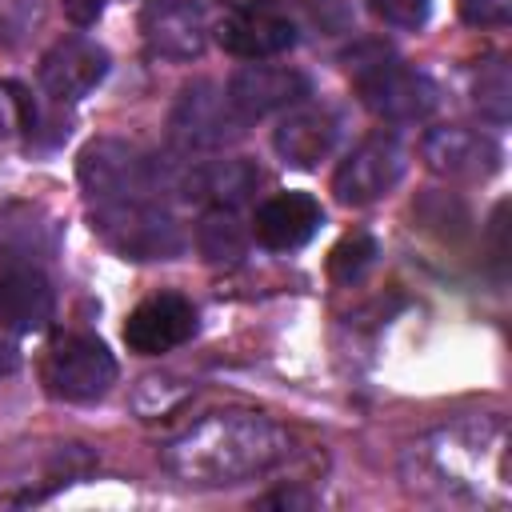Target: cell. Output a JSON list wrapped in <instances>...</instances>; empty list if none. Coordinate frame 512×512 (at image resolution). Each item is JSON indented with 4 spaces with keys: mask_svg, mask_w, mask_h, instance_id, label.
<instances>
[{
    "mask_svg": "<svg viewBox=\"0 0 512 512\" xmlns=\"http://www.w3.org/2000/svg\"><path fill=\"white\" fill-rule=\"evenodd\" d=\"M144 40L156 56L168 60H192L204 48V8L196 0H152L144 8Z\"/></svg>",
    "mask_w": 512,
    "mask_h": 512,
    "instance_id": "obj_14",
    "label": "cell"
},
{
    "mask_svg": "<svg viewBox=\"0 0 512 512\" xmlns=\"http://www.w3.org/2000/svg\"><path fill=\"white\" fill-rule=\"evenodd\" d=\"M508 96H512L508 68L500 60L480 64V76H476V104H480V112H488L492 120H508Z\"/></svg>",
    "mask_w": 512,
    "mask_h": 512,
    "instance_id": "obj_21",
    "label": "cell"
},
{
    "mask_svg": "<svg viewBox=\"0 0 512 512\" xmlns=\"http://www.w3.org/2000/svg\"><path fill=\"white\" fill-rule=\"evenodd\" d=\"M56 316V292L32 260L0 268V324L12 332H44Z\"/></svg>",
    "mask_w": 512,
    "mask_h": 512,
    "instance_id": "obj_13",
    "label": "cell"
},
{
    "mask_svg": "<svg viewBox=\"0 0 512 512\" xmlns=\"http://www.w3.org/2000/svg\"><path fill=\"white\" fill-rule=\"evenodd\" d=\"M244 116L232 108L228 92H220L212 80H192L180 88L176 104H172V116H168V128H172V140L180 148H196V152H212V148H224L232 144L240 132H244Z\"/></svg>",
    "mask_w": 512,
    "mask_h": 512,
    "instance_id": "obj_6",
    "label": "cell"
},
{
    "mask_svg": "<svg viewBox=\"0 0 512 512\" xmlns=\"http://www.w3.org/2000/svg\"><path fill=\"white\" fill-rule=\"evenodd\" d=\"M292 456V436L256 412H212L172 436L160 452L164 468L184 484H240L268 476Z\"/></svg>",
    "mask_w": 512,
    "mask_h": 512,
    "instance_id": "obj_1",
    "label": "cell"
},
{
    "mask_svg": "<svg viewBox=\"0 0 512 512\" xmlns=\"http://www.w3.org/2000/svg\"><path fill=\"white\" fill-rule=\"evenodd\" d=\"M76 176L88 200L96 204H124V200H148L160 188V164L140 152L128 140L116 136H100L92 144H84L80 160H76Z\"/></svg>",
    "mask_w": 512,
    "mask_h": 512,
    "instance_id": "obj_3",
    "label": "cell"
},
{
    "mask_svg": "<svg viewBox=\"0 0 512 512\" xmlns=\"http://www.w3.org/2000/svg\"><path fill=\"white\" fill-rule=\"evenodd\" d=\"M420 156L436 176H448V180H476V176L484 180L500 164L496 140L476 128H464V124L432 128L420 144Z\"/></svg>",
    "mask_w": 512,
    "mask_h": 512,
    "instance_id": "obj_12",
    "label": "cell"
},
{
    "mask_svg": "<svg viewBox=\"0 0 512 512\" xmlns=\"http://www.w3.org/2000/svg\"><path fill=\"white\" fill-rule=\"evenodd\" d=\"M16 364H20V356H16V348H12V344H0V376H8V372H16Z\"/></svg>",
    "mask_w": 512,
    "mask_h": 512,
    "instance_id": "obj_27",
    "label": "cell"
},
{
    "mask_svg": "<svg viewBox=\"0 0 512 512\" xmlns=\"http://www.w3.org/2000/svg\"><path fill=\"white\" fill-rule=\"evenodd\" d=\"M260 184L256 164L248 160H208V164H192L180 172V196L192 204H208V208H236L244 204Z\"/></svg>",
    "mask_w": 512,
    "mask_h": 512,
    "instance_id": "obj_16",
    "label": "cell"
},
{
    "mask_svg": "<svg viewBox=\"0 0 512 512\" xmlns=\"http://www.w3.org/2000/svg\"><path fill=\"white\" fill-rule=\"evenodd\" d=\"M368 4L392 28H420L428 20V0H368Z\"/></svg>",
    "mask_w": 512,
    "mask_h": 512,
    "instance_id": "obj_22",
    "label": "cell"
},
{
    "mask_svg": "<svg viewBox=\"0 0 512 512\" xmlns=\"http://www.w3.org/2000/svg\"><path fill=\"white\" fill-rule=\"evenodd\" d=\"M308 504H312V500L300 496V492H272V496L260 500V508H308Z\"/></svg>",
    "mask_w": 512,
    "mask_h": 512,
    "instance_id": "obj_25",
    "label": "cell"
},
{
    "mask_svg": "<svg viewBox=\"0 0 512 512\" xmlns=\"http://www.w3.org/2000/svg\"><path fill=\"white\" fill-rule=\"evenodd\" d=\"M324 212L308 192H280L256 208V240L272 252L300 248L316 236Z\"/></svg>",
    "mask_w": 512,
    "mask_h": 512,
    "instance_id": "obj_17",
    "label": "cell"
},
{
    "mask_svg": "<svg viewBox=\"0 0 512 512\" xmlns=\"http://www.w3.org/2000/svg\"><path fill=\"white\" fill-rule=\"evenodd\" d=\"M196 248L212 264H236L248 248V232L232 208H208L204 220L196 224Z\"/></svg>",
    "mask_w": 512,
    "mask_h": 512,
    "instance_id": "obj_19",
    "label": "cell"
},
{
    "mask_svg": "<svg viewBox=\"0 0 512 512\" xmlns=\"http://www.w3.org/2000/svg\"><path fill=\"white\" fill-rule=\"evenodd\" d=\"M404 164H408L404 144L392 132H372L340 160V168L332 176V192L340 204H352V208L372 204L400 184Z\"/></svg>",
    "mask_w": 512,
    "mask_h": 512,
    "instance_id": "obj_7",
    "label": "cell"
},
{
    "mask_svg": "<svg viewBox=\"0 0 512 512\" xmlns=\"http://www.w3.org/2000/svg\"><path fill=\"white\" fill-rule=\"evenodd\" d=\"M196 332V308L176 296V292H160L148 296L144 304H136L124 320V344L140 356H160L180 348L188 336Z\"/></svg>",
    "mask_w": 512,
    "mask_h": 512,
    "instance_id": "obj_10",
    "label": "cell"
},
{
    "mask_svg": "<svg viewBox=\"0 0 512 512\" xmlns=\"http://www.w3.org/2000/svg\"><path fill=\"white\" fill-rule=\"evenodd\" d=\"M8 108H12V96H8V84H0V136L12 128V112Z\"/></svg>",
    "mask_w": 512,
    "mask_h": 512,
    "instance_id": "obj_26",
    "label": "cell"
},
{
    "mask_svg": "<svg viewBox=\"0 0 512 512\" xmlns=\"http://www.w3.org/2000/svg\"><path fill=\"white\" fill-rule=\"evenodd\" d=\"M336 136H340V120L328 108H292L276 124L272 148L292 168H316L320 160L332 156Z\"/></svg>",
    "mask_w": 512,
    "mask_h": 512,
    "instance_id": "obj_15",
    "label": "cell"
},
{
    "mask_svg": "<svg viewBox=\"0 0 512 512\" xmlns=\"http://www.w3.org/2000/svg\"><path fill=\"white\" fill-rule=\"evenodd\" d=\"M60 8H64V16H68L72 24L88 28V24H96V20H100L104 0H60Z\"/></svg>",
    "mask_w": 512,
    "mask_h": 512,
    "instance_id": "obj_24",
    "label": "cell"
},
{
    "mask_svg": "<svg viewBox=\"0 0 512 512\" xmlns=\"http://www.w3.org/2000/svg\"><path fill=\"white\" fill-rule=\"evenodd\" d=\"M48 244H52V232L36 208H28V204H4L0 208V256L32 260V256L48 252Z\"/></svg>",
    "mask_w": 512,
    "mask_h": 512,
    "instance_id": "obj_18",
    "label": "cell"
},
{
    "mask_svg": "<svg viewBox=\"0 0 512 512\" xmlns=\"http://www.w3.org/2000/svg\"><path fill=\"white\" fill-rule=\"evenodd\" d=\"M108 72V52L88 40V36H64L56 40L44 60H40V88L60 100V104H72V100H84Z\"/></svg>",
    "mask_w": 512,
    "mask_h": 512,
    "instance_id": "obj_9",
    "label": "cell"
},
{
    "mask_svg": "<svg viewBox=\"0 0 512 512\" xmlns=\"http://www.w3.org/2000/svg\"><path fill=\"white\" fill-rule=\"evenodd\" d=\"M216 40L240 60H272L296 44V24L272 4H244L220 20Z\"/></svg>",
    "mask_w": 512,
    "mask_h": 512,
    "instance_id": "obj_8",
    "label": "cell"
},
{
    "mask_svg": "<svg viewBox=\"0 0 512 512\" xmlns=\"http://www.w3.org/2000/svg\"><path fill=\"white\" fill-rule=\"evenodd\" d=\"M372 256H376V240H372L368 232H352V236H344V240L332 248V256H328V276H332L336 284H352V280H360V272L372 264Z\"/></svg>",
    "mask_w": 512,
    "mask_h": 512,
    "instance_id": "obj_20",
    "label": "cell"
},
{
    "mask_svg": "<svg viewBox=\"0 0 512 512\" xmlns=\"http://www.w3.org/2000/svg\"><path fill=\"white\" fill-rule=\"evenodd\" d=\"M348 76H352L364 108L392 124L424 120L440 104V92L424 72L400 64L396 56H388L380 48H360L356 56H348Z\"/></svg>",
    "mask_w": 512,
    "mask_h": 512,
    "instance_id": "obj_2",
    "label": "cell"
},
{
    "mask_svg": "<svg viewBox=\"0 0 512 512\" xmlns=\"http://www.w3.org/2000/svg\"><path fill=\"white\" fill-rule=\"evenodd\" d=\"M92 232L120 252L124 260H172L184 252L180 224L152 208L148 200H124V204H96Z\"/></svg>",
    "mask_w": 512,
    "mask_h": 512,
    "instance_id": "obj_4",
    "label": "cell"
},
{
    "mask_svg": "<svg viewBox=\"0 0 512 512\" xmlns=\"http://www.w3.org/2000/svg\"><path fill=\"white\" fill-rule=\"evenodd\" d=\"M460 16L476 28H500L512 16V0H460Z\"/></svg>",
    "mask_w": 512,
    "mask_h": 512,
    "instance_id": "obj_23",
    "label": "cell"
},
{
    "mask_svg": "<svg viewBox=\"0 0 512 512\" xmlns=\"http://www.w3.org/2000/svg\"><path fill=\"white\" fill-rule=\"evenodd\" d=\"M40 380L56 400L88 404L112 388L116 360L96 336H60L40 364Z\"/></svg>",
    "mask_w": 512,
    "mask_h": 512,
    "instance_id": "obj_5",
    "label": "cell"
},
{
    "mask_svg": "<svg viewBox=\"0 0 512 512\" xmlns=\"http://www.w3.org/2000/svg\"><path fill=\"white\" fill-rule=\"evenodd\" d=\"M308 96V76L284 64H244L228 80V100L244 120H260L280 108H296Z\"/></svg>",
    "mask_w": 512,
    "mask_h": 512,
    "instance_id": "obj_11",
    "label": "cell"
}]
</instances>
